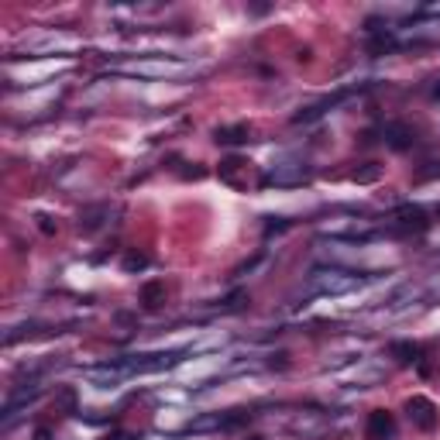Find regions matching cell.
Segmentation results:
<instances>
[{
    "label": "cell",
    "instance_id": "cell-8",
    "mask_svg": "<svg viewBox=\"0 0 440 440\" xmlns=\"http://www.w3.org/2000/svg\"><path fill=\"white\" fill-rule=\"evenodd\" d=\"M388 351H392V358H396L399 364L420 362V347H416V344H410V340H396V344H392Z\"/></svg>",
    "mask_w": 440,
    "mask_h": 440
},
{
    "label": "cell",
    "instance_id": "cell-3",
    "mask_svg": "<svg viewBox=\"0 0 440 440\" xmlns=\"http://www.w3.org/2000/svg\"><path fill=\"white\" fill-rule=\"evenodd\" d=\"M382 138H386V145L392 152H410L416 145V131L410 124H403V121H388L382 128Z\"/></svg>",
    "mask_w": 440,
    "mask_h": 440
},
{
    "label": "cell",
    "instance_id": "cell-5",
    "mask_svg": "<svg viewBox=\"0 0 440 440\" xmlns=\"http://www.w3.org/2000/svg\"><path fill=\"white\" fill-rule=\"evenodd\" d=\"M138 303H141L145 310H158V307L165 303V283H158V279L145 283V285H141V296H138Z\"/></svg>",
    "mask_w": 440,
    "mask_h": 440
},
{
    "label": "cell",
    "instance_id": "cell-6",
    "mask_svg": "<svg viewBox=\"0 0 440 440\" xmlns=\"http://www.w3.org/2000/svg\"><path fill=\"white\" fill-rule=\"evenodd\" d=\"M396 49V38H392V31L386 28H371L368 31V55H386Z\"/></svg>",
    "mask_w": 440,
    "mask_h": 440
},
{
    "label": "cell",
    "instance_id": "cell-11",
    "mask_svg": "<svg viewBox=\"0 0 440 440\" xmlns=\"http://www.w3.org/2000/svg\"><path fill=\"white\" fill-rule=\"evenodd\" d=\"M379 176H382V169H379L375 162H368V169H358V172H355V182H375Z\"/></svg>",
    "mask_w": 440,
    "mask_h": 440
},
{
    "label": "cell",
    "instance_id": "cell-2",
    "mask_svg": "<svg viewBox=\"0 0 440 440\" xmlns=\"http://www.w3.org/2000/svg\"><path fill=\"white\" fill-rule=\"evenodd\" d=\"M399 434V423L388 410H371L368 413V423H364V437L368 440H396Z\"/></svg>",
    "mask_w": 440,
    "mask_h": 440
},
{
    "label": "cell",
    "instance_id": "cell-16",
    "mask_svg": "<svg viewBox=\"0 0 440 440\" xmlns=\"http://www.w3.org/2000/svg\"><path fill=\"white\" fill-rule=\"evenodd\" d=\"M248 440H261V437H248Z\"/></svg>",
    "mask_w": 440,
    "mask_h": 440
},
{
    "label": "cell",
    "instance_id": "cell-7",
    "mask_svg": "<svg viewBox=\"0 0 440 440\" xmlns=\"http://www.w3.org/2000/svg\"><path fill=\"white\" fill-rule=\"evenodd\" d=\"M251 138V128L248 124H234V128H217V134H213V141L217 145H244Z\"/></svg>",
    "mask_w": 440,
    "mask_h": 440
},
{
    "label": "cell",
    "instance_id": "cell-14",
    "mask_svg": "<svg viewBox=\"0 0 440 440\" xmlns=\"http://www.w3.org/2000/svg\"><path fill=\"white\" fill-rule=\"evenodd\" d=\"M31 440H52V430H49V427H38V430L31 434Z\"/></svg>",
    "mask_w": 440,
    "mask_h": 440
},
{
    "label": "cell",
    "instance_id": "cell-15",
    "mask_svg": "<svg viewBox=\"0 0 440 440\" xmlns=\"http://www.w3.org/2000/svg\"><path fill=\"white\" fill-rule=\"evenodd\" d=\"M38 227H42L45 234H55V224L49 220V217H38Z\"/></svg>",
    "mask_w": 440,
    "mask_h": 440
},
{
    "label": "cell",
    "instance_id": "cell-1",
    "mask_svg": "<svg viewBox=\"0 0 440 440\" xmlns=\"http://www.w3.org/2000/svg\"><path fill=\"white\" fill-rule=\"evenodd\" d=\"M406 416H410V423H413L416 430H434L437 427V406L427 399V396H413V399H406Z\"/></svg>",
    "mask_w": 440,
    "mask_h": 440
},
{
    "label": "cell",
    "instance_id": "cell-12",
    "mask_svg": "<svg viewBox=\"0 0 440 440\" xmlns=\"http://www.w3.org/2000/svg\"><path fill=\"white\" fill-rule=\"evenodd\" d=\"M55 403H59V406H62L66 413H76V392H73V388H62Z\"/></svg>",
    "mask_w": 440,
    "mask_h": 440
},
{
    "label": "cell",
    "instance_id": "cell-4",
    "mask_svg": "<svg viewBox=\"0 0 440 440\" xmlns=\"http://www.w3.org/2000/svg\"><path fill=\"white\" fill-rule=\"evenodd\" d=\"M396 220H399L403 231H427V227H430L427 213H423L420 207H399L396 210Z\"/></svg>",
    "mask_w": 440,
    "mask_h": 440
},
{
    "label": "cell",
    "instance_id": "cell-9",
    "mask_svg": "<svg viewBox=\"0 0 440 440\" xmlns=\"http://www.w3.org/2000/svg\"><path fill=\"white\" fill-rule=\"evenodd\" d=\"M241 169H248V162H244V158H237V155L224 158V162H220V179L234 182V176H237V172H241Z\"/></svg>",
    "mask_w": 440,
    "mask_h": 440
},
{
    "label": "cell",
    "instance_id": "cell-13",
    "mask_svg": "<svg viewBox=\"0 0 440 440\" xmlns=\"http://www.w3.org/2000/svg\"><path fill=\"white\" fill-rule=\"evenodd\" d=\"M107 440H138V434H131V430H114Z\"/></svg>",
    "mask_w": 440,
    "mask_h": 440
},
{
    "label": "cell",
    "instance_id": "cell-10",
    "mask_svg": "<svg viewBox=\"0 0 440 440\" xmlns=\"http://www.w3.org/2000/svg\"><path fill=\"white\" fill-rule=\"evenodd\" d=\"M148 265H152V258H148L145 251H128V255H124V268H128V272H141V268H148Z\"/></svg>",
    "mask_w": 440,
    "mask_h": 440
}]
</instances>
